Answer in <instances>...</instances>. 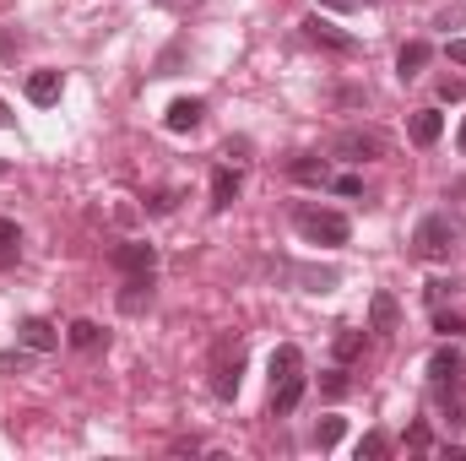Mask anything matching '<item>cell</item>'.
Here are the masks:
<instances>
[{
    "instance_id": "29",
    "label": "cell",
    "mask_w": 466,
    "mask_h": 461,
    "mask_svg": "<svg viewBox=\"0 0 466 461\" xmlns=\"http://www.w3.org/2000/svg\"><path fill=\"white\" fill-rule=\"evenodd\" d=\"M174 201H179V196H174V190H163V196H152L147 207H152V212H174Z\"/></svg>"
},
{
    "instance_id": "31",
    "label": "cell",
    "mask_w": 466,
    "mask_h": 461,
    "mask_svg": "<svg viewBox=\"0 0 466 461\" xmlns=\"http://www.w3.org/2000/svg\"><path fill=\"white\" fill-rule=\"evenodd\" d=\"M451 60H456V66H466V38H451Z\"/></svg>"
},
{
    "instance_id": "9",
    "label": "cell",
    "mask_w": 466,
    "mask_h": 461,
    "mask_svg": "<svg viewBox=\"0 0 466 461\" xmlns=\"http://www.w3.org/2000/svg\"><path fill=\"white\" fill-rule=\"evenodd\" d=\"M304 38H309V44H326V49H337V55H348L352 49V33L331 27L326 16H304Z\"/></svg>"
},
{
    "instance_id": "34",
    "label": "cell",
    "mask_w": 466,
    "mask_h": 461,
    "mask_svg": "<svg viewBox=\"0 0 466 461\" xmlns=\"http://www.w3.org/2000/svg\"><path fill=\"white\" fill-rule=\"evenodd\" d=\"M456 147H461V152H466V119H461V136H456Z\"/></svg>"
},
{
    "instance_id": "14",
    "label": "cell",
    "mask_w": 466,
    "mask_h": 461,
    "mask_svg": "<svg viewBox=\"0 0 466 461\" xmlns=\"http://www.w3.org/2000/svg\"><path fill=\"white\" fill-rule=\"evenodd\" d=\"M440 136H445V115H440V109H418V115H412V141H418V147H434Z\"/></svg>"
},
{
    "instance_id": "7",
    "label": "cell",
    "mask_w": 466,
    "mask_h": 461,
    "mask_svg": "<svg viewBox=\"0 0 466 461\" xmlns=\"http://www.w3.org/2000/svg\"><path fill=\"white\" fill-rule=\"evenodd\" d=\"M466 374V358L456 347H440L434 358H429V380H434V391H445V385H461Z\"/></svg>"
},
{
    "instance_id": "22",
    "label": "cell",
    "mask_w": 466,
    "mask_h": 461,
    "mask_svg": "<svg viewBox=\"0 0 466 461\" xmlns=\"http://www.w3.org/2000/svg\"><path fill=\"white\" fill-rule=\"evenodd\" d=\"M363 353V332H352V326H342L337 332V364H352Z\"/></svg>"
},
{
    "instance_id": "28",
    "label": "cell",
    "mask_w": 466,
    "mask_h": 461,
    "mask_svg": "<svg viewBox=\"0 0 466 461\" xmlns=\"http://www.w3.org/2000/svg\"><path fill=\"white\" fill-rule=\"evenodd\" d=\"M445 293H456V282H445V277L429 282V304H445Z\"/></svg>"
},
{
    "instance_id": "4",
    "label": "cell",
    "mask_w": 466,
    "mask_h": 461,
    "mask_svg": "<svg viewBox=\"0 0 466 461\" xmlns=\"http://www.w3.org/2000/svg\"><path fill=\"white\" fill-rule=\"evenodd\" d=\"M238 374H244V343L238 337H223L218 353H212V396L233 402L238 396Z\"/></svg>"
},
{
    "instance_id": "24",
    "label": "cell",
    "mask_w": 466,
    "mask_h": 461,
    "mask_svg": "<svg viewBox=\"0 0 466 461\" xmlns=\"http://www.w3.org/2000/svg\"><path fill=\"white\" fill-rule=\"evenodd\" d=\"M326 185H331L337 196H363V179H358V174H331Z\"/></svg>"
},
{
    "instance_id": "20",
    "label": "cell",
    "mask_w": 466,
    "mask_h": 461,
    "mask_svg": "<svg viewBox=\"0 0 466 461\" xmlns=\"http://www.w3.org/2000/svg\"><path fill=\"white\" fill-rule=\"evenodd\" d=\"M342 435H348V418H320L315 424V451H331Z\"/></svg>"
},
{
    "instance_id": "19",
    "label": "cell",
    "mask_w": 466,
    "mask_h": 461,
    "mask_svg": "<svg viewBox=\"0 0 466 461\" xmlns=\"http://www.w3.org/2000/svg\"><path fill=\"white\" fill-rule=\"evenodd\" d=\"M390 456V435H380V429H369L363 440H358V461H385Z\"/></svg>"
},
{
    "instance_id": "25",
    "label": "cell",
    "mask_w": 466,
    "mask_h": 461,
    "mask_svg": "<svg viewBox=\"0 0 466 461\" xmlns=\"http://www.w3.org/2000/svg\"><path fill=\"white\" fill-rule=\"evenodd\" d=\"M440 98H445V104H461L466 82H461V77H440Z\"/></svg>"
},
{
    "instance_id": "1",
    "label": "cell",
    "mask_w": 466,
    "mask_h": 461,
    "mask_svg": "<svg viewBox=\"0 0 466 461\" xmlns=\"http://www.w3.org/2000/svg\"><path fill=\"white\" fill-rule=\"evenodd\" d=\"M299 396H304V353L282 343L271 353V413H293Z\"/></svg>"
},
{
    "instance_id": "10",
    "label": "cell",
    "mask_w": 466,
    "mask_h": 461,
    "mask_svg": "<svg viewBox=\"0 0 466 461\" xmlns=\"http://www.w3.org/2000/svg\"><path fill=\"white\" fill-rule=\"evenodd\" d=\"M396 326H401V304H396L390 293H374V299H369V332L390 337Z\"/></svg>"
},
{
    "instance_id": "12",
    "label": "cell",
    "mask_w": 466,
    "mask_h": 461,
    "mask_svg": "<svg viewBox=\"0 0 466 461\" xmlns=\"http://www.w3.org/2000/svg\"><path fill=\"white\" fill-rule=\"evenodd\" d=\"M60 71H33L27 77V104H38V109H49V104H60Z\"/></svg>"
},
{
    "instance_id": "6",
    "label": "cell",
    "mask_w": 466,
    "mask_h": 461,
    "mask_svg": "<svg viewBox=\"0 0 466 461\" xmlns=\"http://www.w3.org/2000/svg\"><path fill=\"white\" fill-rule=\"evenodd\" d=\"M115 266L125 277H147V271L157 266V250L141 244V239H125V244H115Z\"/></svg>"
},
{
    "instance_id": "15",
    "label": "cell",
    "mask_w": 466,
    "mask_h": 461,
    "mask_svg": "<svg viewBox=\"0 0 466 461\" xmlns=\"http://www.w3.org/2000/svg\"><path fill=\"white\" fill-rule=\"evenodd\" d=\"M288 174H293V179H304V185H326V179H331V163L304 152V158H293V163H288Z\"/></svg>"
},
{
    "instance_id": "26",
    "label": "cell",
    "mask_w": 466,
    "mask_h": 461,
    "mask_svg": "<svg viewBox=\"0 0 466 461\" xmlns=\"http://www.w3.org/2000/svg\"><path fill=\"white\" fill-rule=\"evenodd\" d=\"M429 446H434L429 424H412V429H407V451H429Z\"/></svg>"
},
{
    "instance_id": "16",
    "label": "cell",
    "mask_w": 466,
    "mask_h": 461,
    "mask_svg": "<svg viewBox=\"0 0 466 461\" xmlns=\"http://www.w3.org/2000/svg\"><path fill=\"white\" fill-rule=\"evenodd\" d=\"M141 304H152V271L147 277H125V293H119V310L136 315Z\"/></svg>"
},
{
    "instance_id": "32",
    "label": "cell",
    "mask_w": 466,
    "mask_h": 461,
    "mask_svg": "<svg viewBox=\"0 0 466 461\" xmlns=\"http://www.w3.org/2000/svg\"><path fill=\"white\" fill-rule=\"evenodd\" d=\"M0 55H16V38H11V27H0Z\"/></svg>"
},
{
    "instance_id": "3",
    "label": "cell",
    "mask_w": 466,
    "mask_h": 461,
    "mask_svg": "<svg viewBox=\"0 0 466 461\" xmlns=\"http://www.w3.org/2000/svg\"><path fill=\"white\" fill-rule=\"evenodd\" d=\"M293 229L304 233L309 244H348L352 223L331 207H293Z\"/></svg>"
},
{
    "instance_id": "17",
    "label": "cell",
    "mask_w": 466,
    "mask_h": 461,
    "mask_svg": "<svg viewBox=\"0 0 466 461\" xmlns=\"http://www.w3.org/2000/svg\"><path fill=\"white\" fill-rule=\"evenodd\" d=\"M66 343L76 347V353H93V347H104L109 337H104V326H98V321H71V332H66Z\"/></svg>"
},
{
    "instance_id": "33",
    "label": "cell",
    "mask_w": 466,
    "mask_h": 461,
    "mask_svg": "<svg viewBox=\"0 0 466 461\" xmlns=\"http://www.w3.org/2000/svg\"><path fill=\"white\" fill-rule=\"evenodd\" d=\"M5 125H11V109H5V104H0V130H5Z\"/></svg>"
},
{
    "instance_id": "11",
    "label": "cell",
    "mask_w": 466,
    "mask_h": 461,
    "mask_svg": "<svg viewBox=\"0 0 466 461\" xmlns=\"http://www.w3.org/2000/svg\"><path fill=\"white\" fill-rule=\"evenodd\" d=\"M201 119H207V104H201V98H174V104H168V115H163V125L185 136V130H196Z\"/></svg>"
},
{
    "instance_id": "21",
    "label": "cell",
    "mask_w": 466,
    "mask_h": 461,
    "mask_svg": "<svg viewBox=\"0 0 466 461\" xmlns=\"http://www.w3.org/2000/svg\"><path fill=\"white\" fill-rule=\"evenodd\" d=\"M16 250H22V229H16L11 218H0V266H11Z\"/></svg>"
},
{
    "instance_id": "2",
    "label": "cell",
    "mask_w": 466,
    "mask_h": 461,
    "mask_svg": "<svg viewBox=\"0 0 466 461\" xmlns=\"http://www.w3.org/2000/svg\"><path fill=\"white\" fill-rule=\"evenodd\" d=\"M461 244V223L451 212H429L412 233V255L418 261H451V250Z\"/></svg>"
},
{
    "instance_id": "35",
    "label": "cell",
    "mask_w": 466,
    "mask_h": 461,
    "mask_svg": "<svg viewBox=\"0 0 466 461\" xmlns=\"http://www.w3.org/2000/svg\"><path fill=\"white\" fill-rule=\"evenodd\" d=\"M5 174H11V163H5V158H0V179H5Z\"/></svg>"
},
{
    "instance_id": "27",
    "label": "cell",
    "mask_w": 466,
    "mask_h": 461,
    "mask_svg": "<svg viewBox=\"0 0 466 461\" xmlns=\"http://www.w3.org/2000/svg\"><path fill=\"white\" fill-rule=\"evenodd\" d=\"M434 332H440V337H456V332H466V321H461V315H445V310H440V315H434Z\"/></svg>"
},
{
    "instance_id": "8",
    "label": "cell",
    "mask_w": 466,
    "mask_h": 461,
    "mask_svg": "<svg viewBox=\"0 0 466 461\" xmlns=\"http://www.w3.org/2000/svg\"><path fill=\"white\" fill-rule=\"evenodd\" d=\"M16 343L27 347V353H55V347H60V326H49V321L33 315V321L16 326Z\"/></svg>"
},
{
    "instance_id": "18",
    "label": "cell",
    "mask_w": 466,
    "mask_h": 461,
    "mask_svg": "<svg viewBox=\"0 0 466 461\" xmlns=\"http://www.w3.org/2000/svg\"><path fill=\"white\" fill-rule=\"evenodd\" d=\"M233 201H238V174H233V169H218V174H212V207L228 212Z\"/></svg>"
},
{
    "instance_id": "13",
    "label": "cell",
    "mask_w": 466,
    "mask_h": 461,
    "mask_svg": "<svg viewBox=\"0 0 466 461\" xmlns=\"http://www.w3.org/2000/svg\"><path fill=\"white\" fill-rule=\"evenodd\" d=\"M429 55H434V49H429L423 38H412V44H401V55H396V77H401V82H412V77H418V71L429 66Z\"/></svg>"
},
{
    "instance_id": "5",
    "label": "cell",
    "mask_w": 466,
    "mask_h": 461,
    "mask_svg": "<svg viewBox=\"0 0 466 461\" xmlns=\"http://www.w3.org/2000/svg\"><path fill=\"white\" fill-rule=\"evenodd\" d=\"M385 152H390V141H385L380 130H342V136H337V158H348V163L385 158Z\"/></svg>"
},
{
    "instance_id": "23",
    "label": "cell",
    "mask_w": 466,
    "mask_h": 461,
    "mask_svg": "<svg viewBox=\"0 0 466 461\" xmlns=\"http://www.w3.org/2000/svg\"><path fill=\"white\" fill-rule=\"evenodd\" d=\"M320 396H326V402H342V396H348V369H326V374H320Z\"/></svg>"
},
{
    "instance_id": "30",
    "label": "cell",
    "mask_w": 466,
    "mask_h": 461,
    "mask_svg": "<svg viewBox=\"0 0 466 461\" xmlns=\"http://www.w3.org/2000/svg\"><path fill=\"white\" fill-rule=\"evenodd\" d=\"M315 5H320V11H352L358 0H315Z\"/></svg>"
}]
</instances>
